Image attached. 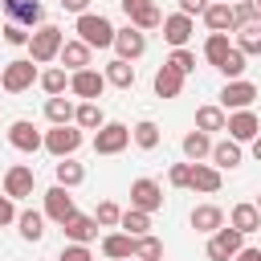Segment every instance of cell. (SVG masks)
Instances as JSON below:
<instances>
[{"label":"cell","mask_w":261,"mask_h":261,"mask_svg":"<svg viewBox=\"0 0 261 261\" xmlns=\"http://www.w3.org/2000/svg\"><path fill=\"white\" fill-rule=\"evenodd\" d=\"M77 41H86L90 49H110L114 45V24L102 16V12H82L77 24H73Z\"/></svg>","instance_id":"6da1fadb"},{"label":"cell","mask_w":261,"mask_h":261,"mask_svg":"<svg viewBox=\"0 0 261 261\" xmlns=\"http://www.w3.org/2000/svg\"><path fill=\"white\" fill-rule=\"evenodd\" d=\"M61 45H65V33H61L57 24H37L33 37H29V57H33L37 65H49V61H57Z\"/></svg>","instance_id":"7a4b0ae2"},{"label":"cell","mask_w":261,"mask_h":261,"mask_svg":"<svg viewBox=\"0 0 261 261\" xmlns=\"http://www.w3.org/2000/svg\"><path fill=\"white\" fill-rule=\"evenodd\" d=\"M37 73H41V69H37L33 57H16V61L0 65V86H4L8 94H24V90H33Z\"/></svg>","instance_id":"3957f363"},{"label":"cell","mask_w":261,"mask_h":261,"mask_svg":"<svg viewBox=\"0 0 261 261\" xmlns=\"http://www.w3.org/2000/svg\"><path fill=\"white\" fill-rule=\"evenodd\" d=\"M130 147V126L126 122H102L94 130V155H118Z\"/></svg>","instance_id":"277c9868"},{"label":"cell","mask_w":261,"mask_h":261,"mask_svg":"<svg viewBox=\"0 0 261 261\" xmlns=\"http://www.w3.org/2000/svg\"><path fill=\"white\" fill-rule=\"evenodd\" d=\"M82 126H73V122H65V126H53V130H45V151L49 155H57V159H69L77 147H82Z\"/></svg>","instance_id":"5b68a950"},{"label":"cell","mask_w":261,"mask_h":261,"mask_svg":"<svg viewBox=\"0 0 261 261\" xmlns=\"http://www.w3.org/2000/svg\"><path fill=\"white\" fill-rule=\"evenodd\" d=\"M241 245H245V232H237L232 224H228V228L220 224V228L208 237V249H204V253H208V261H232V253H237Z\"/></svg>","instance_id":"8992f818"},{"label":"cell","mask_w":261,"mask_h":261,"mask_svg":"<svg viewBox=\"0 0 261 261\" xmlns=\"http://www.w3.org/2000/svg\"><path fill=\"white\" fill-rule=\"evenodd\" d=\"M122 61H139L143 53H147V33L143 29H135V24H126V29H114V45H110Z\"/></svg>","instance_id":"52a82bcc"},{"label":"cell","mask_w":261,"mask_h":261,"mask_svg":"<svg viewBox=\"0 0 261 261\" xmlns=\"http://www.w3.org/2000/svg\"><path fill=\"white\" fill-rule=\"evenodd\" d=\"M257 102V86L253 82H245V77H228L224 82V90H220V106L224 110H249Z\"/></svg>","instance_id":"ba28073f"},{"label":"cell","mask_w":261,"mask_h":261,"mask_svg":"<svg viewBox=\"0 0 261 261\" xmlns=\"http://www.w3.org/2000/svg\"><path fill=\"white\" fill-rule=\"evenodd\" d=\"M224 130H228V139H237V143H253V139L261 135V118L253 114V106H249V110H228Z\"/></svg>","instance_id":"9c48e42d"},{"label":"cell","mask_w":261,"mask_h":261,"mask_svg":"<svg viewBox=\"0 0 261 261\" xmlns=\"http://www.w3.org/2000/svg\"><path fill=\"white\" fill-rule=\"evenodd\" d=\"M102 90H106V77H102L98 69H77V73H69V94H73V98H82V102H98Z\"/></svg>","instance_id":"30bf717a"},{"label":"cell","mask_w":261,"mask_h":261,"mask_svg":"<svg viewBox=\"0 0 261 261\" xmlns=\"http://www.w3.org/2000/svg\"><path fill=\"white\" fill-rule=\"evenodd\" d=\"M0 8L8 12V20L24 24V29L45 24V4H41V0H0Z\"/></svg>","instance_id":"8fae6325"},{"label":"cell","mask_w":261,"mask_h":261,"mask_svg":"<svg viewBox=\"0 0 261 261\" xmlns=\"http://www.w3.org/2000/svg\"><path fill=\"white\" fill-rule=\"evenodd\" d=\"M33 188H37V175H33L29 163H12V167L4 171V196L24 200V196H33Z\"/></svg>","instance_id":"7c38bea8"},{"label":"cell","mask_w":261,"mask_h":261,"mask_svg":"<svg viewBox=\"0 0 261 261\" xmlns=\"http://www.w3.org/2000/svg\"><path fill=\"white\" fill-rule=\"evenodd\" d=\"M130 208H139V212H159L163 208V188L155 184V179H135L130 184Z\"/></svg>","instance_id":"4fadbf2b"},{"label":"cell","mask_w":261,"mask_h":261,"mask_svg":"<svg viewBox=\"0 0 261 261\" xmlns=\"http://www.w3.org/2000/svg\"><path fill=\"white\" fill-rule=\"evenodd\" d=\"M8 143L16 147V151H24V155H33V151H41L45 147V135L29 122V118H16L12 126H8Z\"/></svg>","instance_id":"5bb4252c"},{"label":"cell","mask_w":261,"mask_h":261,"mask_svg":"<svg viewBox=\"0 0 261 261\" xmlns=\"http://www.w3.org/2000/svg\"><path fill=\"white\" fill-rule=\"evenodd\" d=\"M220 184H224L220 167H212V163H192V175H188V188H192V192H200V196H216Z\"/></svg>","instance_id":"9a60e30c"},{"label":"cell","mask_w":261,"mask_h":261,"mask_svg":"<svg viewBox=\"0 0 261 261\" xmlns=\"http://www.w3.org/2000/svg\"><path fill=\"white\" fill-rule=\"evenodd\" d=\"M77 208H73V196H69V188H61V184H53L49 192H45V216L53 220V224H61V220H69Z\"/></svg>","instance_id":"2e32d148"},{"label":"cell","mask_w":261,"mask_h":261,"mask_svg":"<svg viewBox=\"0 0 261 261\" xmlns=\"http://www.w3.org/2000/svg\"><path fill=\"white\" fill-rule=\"evenodd\" d=\"M163 41L171 45V49H179V45H188L192 41V33H196V24H192V16H184V12H171V16H163Z\"/></svg>","instance_id":"e0dca14e"},{"label":"cell","mask_w":261,"mask_h":261,"mask_svg":"<svg viewBox=\"0 0 261 261\" xmlns=\"http://www.w3.org/2000/svg\"><path fill=\"white\" fill-rule=\"evenodd\" d=\"M57 61H61L69 73H77V69H90V61H94V49H90L86 41H77V37H73V41H65V45H61Z\"/></svg>","instance_id":"ac0fdd59"},{"label":"cell","mask_w":261,"mask_h":261,"mask_svg":"<svg viewBox=\"0 0 261 261\" xmlns=\"http://www.w3.org/2000/svg\"><path fill=\"white\" fill-rule=\"evenodd\" d=\"M208 159H212V167H220V171H232V167H241L245 151H241V143H237V139H220V143H212Z\"/></svg>","instance_id":"d6986e66"},{"label":"cell","mask_w":261,"mask_h":261,"mask_svg":"<svg viewBox=\"0 0 261 261\" xmlns=\"http://www.w3.org/2000/svg\"><path fill=\"white\" fill-rule=\"evenodd\" d=\"M61 228H65V241H77V245H90V241H98V220H94V216H82V212H73L69 220H61Z\"/></svg>","instance_id":"ffe728a7"},{"label":"cell","mask_w":261,"mask_h":261,"mask_svg":"<svg viewBox=\"0 0 261 261\" xmlns=\"http://www.w3.org/2000/svg\"><path fill=\"white\" fill-rule=\"evenodd\" d=\"M208 33H232V4L228 0H208V8L200 12Z\"/></svg>","instance_id":"44dd1931"},{"label":"cell","mask_w":261,"mask_h":261,"mask_svg":"<svg viewBox=\"0 0 261 261\" xmlns=\"http://www.w3.org/2000/svg\"><path fill=\"white\" fill-rule=\"evenodd\" d=\"M151 86H155V98H179V90H184V73H179V69H171V65L163 61V65L155 69Z\"/></svg>","instance_id":"7402d4cb"},{"label":"cell","mask_w":261,"mask_h":261,"mask_svg":"<svg viewBox=\"0 0 261 261\" xmlns=\"http://www.w3.org/2000/svg\"><path fill=\"white\" fill-rule=\"evenodd\" d=\"M188 220H192V228H196V232H204V237H212V232H216V228L224 224V212H220L216 204H196Z\"/></svg>","instance_id":"603a6c76"},{"label":"cell","mask_w":261,"mask_h":261,"mask_svg":"<svg viewBox=\"0 0 261 261\" xmlns=\"http://www.w3.org/2000/svg\"><path fill=\"white\" fill-rule=\"evenodd\" d=\"M228 224L237 228V232H257L261 228V212H257V204L253 200H245V204H232V212H228Z\"/></svg>","instance_id":"cb8c5ba5"},{"label":"cell","mask_w":261,"mask_h":261,"mask_svg":"<svg viewBox=\"0 0 261 261\" xmlns=\"http://www.w3.org/2000/svg\"><path fill=\"white\" fill-rule=\"evenodd\" d=\"M102 257H110V261L135 257V237H130V232H106V237H102Z\"/></svg>","instance_id":"d4e9b609"},{"label":"cell","mask_w":261,"mask_h":261,"mask_svg":"<svg viewBox=\"0 0 261 261\" xmlns=\"http://www.w3.org/2000/svg\"><path fill=\"white\" fill-rule=\"evenodd\" d=\"M237 33V49L245 53V57H261V16L257 20H249V24H241V29H232Z\"/></svg>","instance_id":"484cf974"},{"label":"cell","mask_w":261,"mask_h":261,"mask_svg":"<svg viewBox=\"0 0 261 261\" xmlns=\"http://www.w3.org/2000/svg\"><path fill=\"white\" fill-rule=\"evenodd\" d=\"M102 77H106V86H114V90H130V86H135V65L122 61V57H114V61H106Z\"/></svg>","instance_id":"4316f807"},{"label":"cell","mask_w":261,"mask_h":261,"mask_svg":"<svg viewBox=\"0 0 261 261\" xmlns=\"http://www.w3.org/2000/svg\"><path fill=\"white\" fill-rule=\"evenodd\" d=\"M179 147H184V159H188V163H204L208 151H212V135H204V130H188Z\"/></svg>","instance_id":"83f0119b"},{"label":"cell","mask_w":261,"mask_h":261,"mask_svg":"<svg viewBox=\"0 0 261 261\" xmlns=\"http://www.w3.org/2000/svg\"><path fill=\"white\" fill-rule=\"evenodd\" d=\"M37 86L53 98V94H65L69 90V73H65V65H49V69H41L37 73Z\"/></svg>","instance_id":"f1b7e54d"},{"label":"cell","mask_w":261,"mask_h":261,"mask_svg":"<svg viewBox=\"0 0 261 261\" xmlns=\"http://www.w3.org/2000/svg\"><path fill=\"white\" fill-rule=\"evenodd\" d=\"M73 110H77V102H69L65 94H53V98L45 102V118H49L53 126H65V122H73Z\"/></svg>","instance_id":"f546056e"},{"label":"cell","mask_w":261,"mask_h":261,"mask_svg":"<svg viewBox=\"0 0 261 261\" xmlns=\"http://www.w3.org/2000/svg\"><path fill=\"white\" fill-rule=\"evenodd\" d=\"M16 228H20L24 241H41V237H45V212L20 208V212H16Z\"/></svg>","instance_id":"4dcf8cb0"},{"label":"cell","mask_w":261,"mask_h":261,"mask_svg":"<svg viewBox=\"0 0 261 261\" xmlns=\"http://www.w3.org/2000/svg\"><path fill=\"white\" fill-rule=\"evenodd\" d=\"M126 20H130L135 29H143V33H151V29H159V24H163V12H159V4L151 0V4H143V8H130V12H126Z\"/></svg>","instance_id":"1f68e13d"},{"label":"cell","mask_w":261,"mask_h":261,"mask_svg":"<svg viewBox=\"0 0 261 261\" xmlns=\"http://www.w3.org/2000/svg\"><path fill=\"white\" fill-rule=\"evenodd\" d=\"M102 122H106V114H102L98 102H77V110H73V126H82V130H98Z\"/></svg>","instance_id":"d6a6232c"},{"label":"cell","mask_w":261,"mask_h":261,"mask_svg":"<svg viewBox=\"0 0 261 261\" xmlns=\"http://www.w3.org/2000/svg\"><path fill=\"white\" fill-rule=\"evenodd\" d=\"M224 118H228L224 106H200V110H196V130H204V135L224 130Z\"/></svg>","instance_id":"836d02e7"},{"label":"cell","mask_w":261,"mask_h":261,"mask_svg":"<svg viewBox=\"0 0 261 261\" xmlns=\"http://www.w3.org/2000/svg\"><path fill=\"white\" fill-rule=\"evenodd\" d=\"M130 143H135L139 151H155V147H159V126H155L151 118L135 122V126H130Z\"/></svg>","instance_id":"e575fe53"},{"label":"cell","mask_w":261,"mask_h":261,"mask_svg":"<svg viewBox=\"0 0 261 261\" xmlns=\"http://www.w3.org/2000/svg\"><path fill=\"white\" fill-rule=\"evenodd\" d=\"M232 49V41H228V33H208V41H204V61L216 69L220 61H224V53Z\"/></svg>","instance_id":"d590c367"},{"label":"cell","mask_w":261,"mask_h":261,"mask_svg":"<svg viewBox=\"0 0 261 261\" xmlns=\"http://www.w3.org/2000/svg\"><path fill=\"white\" fill-rule=\"evenodd\" d=\"M53 171H57V184H61V188H77V184L86 179V167H82L73 155H69V159H61Z\"/></svg>","instance_id":"8d00e7d4"},{"label":"cell","mask_w":261,"mask_h":261,"mask_svg":"<svg viewBox=\"0 0 261 261\" xmlns=\"http://www.w3.org/2000/svg\"><path fill=\"white\" fill-rule=\"evenodd\" d=\"M118 228H122V232H130V237H143V232H151V212L126 208V212H122V220H118Z\"/></svg>","instance_id":"74e56055"},{"label":"cell","mask_w":261,"mask_h":261,"mask_svg":"<svg viewBox=\"0 0 261 261\" xmlns=\"http://www.w3.org/2000/svg\"><path fill=\"white\" fill-rule=\"evenodd\" d=\"M155 257H163V241L151 237V232L135 237V261H155Z\"/></svg>","instance_id":"f35d334b"},{"label":"cell","mask_w":261,"mask_h":261,"mask_svg":"<svg viewBox=\"0 0 261 261\" xmlns=\"http://www.w3.org/2000/svg\"><path fill=\"white\" fill-rule=\"evenodd\" d=\"M245 61H249V57H245V53H241V49H237V45H232V49H228V53H224V61H220V65H216V69H220V73H224V77H241V73H245V69H249V65H245Z\"/></svg>","instance_id":"ab89813d"},{"label":"cell","mask_w":261,"mask_h":261,"mask_svg":"<svg viewBox=\"0 0 261 261\" xmlns=\"http://www.w3.org/2000/svg\"><path fill=\"white\" fill-rule=\"evenodd\" d=\"M94 220H98V228H118V220H122V208H118L114 200H102V204L94 208Z\"/></svg>","instance_id":"60d3db41"},{"label":"cell","mask_w":261,"mask_h":261,"mask_svg":"<svg viewBox=\"0 0 261 261\" xmlns=\"http://www.w3.org/2000/svg\"><path fill=\"white\" fill-rule=\"evenodd\" d=\"M167 65H171V69H179V73L188 77V73H196V53H192L188 45H179V49H171V57H167Z\"/></svg>","instance_id":"b9f144b4"},{"label":"cell","mask_w":261,"mask_h":261,"mask_svg":"<svg viewBox=\"0 0 261 261\" xmlns=\"http://www.w3.org/2000/svg\"><path fill=\"white\" fill-rule=\"evenodd\" d=\"M249 20H257L253 0H232V29H241V24H249Z\"/></svg>","instance_id":"7bdbcfd3"},{"label":"cell","mask_w":261,"mask_h":261,"mask_svg":"<svg viewBox=\"0 0 261 261\" xmlns=\"http://www.w3.org/2000/svg\"><path fill=\"white\" fill-rule=\"evenodd\" d=\"M53 261H94V253H90V245H77V241H69Z\"/></svg>","instance_id":"ee69618b"},{"label":"cell","mask_w":261,"mask_h":261,"mask_svg":"<svg viewBox=\"0 0 261 261\" xmlns=\"http://www.w3.org/2000/svg\"><path fill=\"white\" fill-rule=\"evenodd\" d=\"M0 33H4L8 45H29V37H33V29H24V24H16V20H8Z\"/></svg>","instance_id":"f6af8a7d"},{"label":"cell","mask_w":261,"mask_h":261,"mask_svg":"<svg viewBox=\"0 0 261 261\" xmlns=\"http://www.w3.org/2000/svg\"><path fill=\"white\" fill-rule=\"evenodd\" d=\"M188 175H192V163H188V159L167 167V184H171V188H188Z\"/></svg>","instance_id":"bcb514c9"},{"label":"cell","mask_w":261,"mask_h":261,"mask_svg":"<svg viewBox=\"0 0 261 261\" xmlns=\"http://www.w3.org/2000/svg\"><path fill=\"white\" fill-rule=\"evenodd\" d=\"M4 224H16V204H12V196L0 192V228Z\"/></svg>","instance_id":"7dc6e473"},{"label":"cell","mask_w":261,"mask_h":261,"mask_svg":"<svg viewBox=\"0 0 261 261\" xmlns=\"http://www.w3.org/2000/svg\"><path fill=\"white\" fill-rule=\"evenodd\" d=\"M204 8H208V0H179V12L184 16H200Z\"/></svg>","instance_id":"c3c4849f"},{"label":"cell","mask_w":261,"mask_h":261,"mask_svg":"<svg viewBox=\"0 0 261 261\" xmlns=\"http://www.w3.org/2000/svg\"><path fill=\"white\" fill-rule=\"evenodd\" d=\"M57 4H61V12H73V16L90 12V0H57Z\"/></svg>","instance_id":"681fc988"},{"label":"cell","mask_w":261,"mask_h":261,"mask_svg":"<svg viewBox=\"0 0 261 261\" xmlns=\"http://www.w3.org/2000/svg\"><path fill=\"white\" fill-rule=\"evenodd\" d=\"M232 261H261V249H249V245H241V249L232 253Z\"/></svg>","instance_id":"f907efd6"},{"label":"cell","mask_w":261,"mask_h":261,"mask_svg":"<svg viewBox=\"0 0 261 261\" xmlns=\"http://www.w3.org/2000/svg\"><path fill=\"white\" fill-rule=\"evenodd\" d=\"M143 4H151V0H122V12H130V8H143Z\"/></svg>","instance_id":"816d5d0a"},{"label":"cell","mask_w":261,"mask_h":261,"mask_svg":"<svg viewBox=\"0 0 261 261\" xmlns=\"http://www.w3.org/2000/svg\"><path fill=\"white\" fill-rule=\"evenodd\" d=\"M249 147H253V159H257V163H261V135H257V139H253V143H249Z\"/></svg>","instance_id":"f5cc1de1"},{"label":"cell","mask_w":261,"mask_h":261,"mask_svg":"<svg viewBox=\"0 0 261 261\" xmlns=\"http://www.w3.org/2000/svg\"><path fill=\"white\" fill-rule=\"evenodd\" d=\"M253 204H257V212H261V192H257V200H253Z\"/></svg>","instance_id":"db71d44e"},{"label":"cell","mask_w":261,"mask_h":261,"mask_svg":"<svg viewBox=\"0 0 261 261\" xmlns=\"http://www.w3.org/2000/svg\"><path fill=\"white\" fill-rule=\"evenodd\" d=\"M155 261H163V257H155Z\"/></svg>","instance_id":"11a10c76"},{"label":"cell","mask_w":261,"mask_h":261,"mask_svg":"<svg viewBox=\"0 0 261 261\" xmlns=\"http://www.w3.org/2000/svg\"><path fill=\"white\" fill-rule=\"evenodd\" d=\"M126 261H135V257H126Z\"/></svg>","instance_id":"9f6ffc18"},{"label":"cell","mask_w":261,"mask_h":261,"mask_svg":"<svg viewBox=\"0 0 261 261\" xmlns=\"http://www.w3.org/2000/svg\"><path fill=\"white\" fill-rule=\"evenodd\" d=\"M228 4H232V0H228Z\"/></svg>","instance_id":"6f0895ef"}]
</instances>
